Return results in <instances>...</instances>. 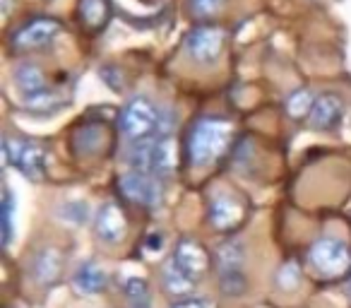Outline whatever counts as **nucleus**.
I'll return each mask as SVG.
<instances>
[{"label":"nucleus","instance_id":"nucleus-20","mask_svg":"<svg viewBox=\"0 0 351 308\" xmlns=\"http://www.w3.org/2000/svg\"><path fill=\"white\" fill-rule=\"evenodd\" d=\"M287 113L291 118H296V121H301V118H306V116H311V111H313V106H315V97H313V92L311 89H306V87H301V89H296V92H291L287 97Z\"/></svg>","mask_w":351,"mask_h":308},{"label":"nucleus","instance_id":"nucleus-21","mask_svg":"<svg viewBox=\"0 0 351 308\" xmlns=\"http://www.w3.org/2000/svg\"><path fill=\"white\" fill-rule=\"evenodd\" d=\"M277 289L284 294H293L301 289V282H303V274H301V268H298L296 260H289L284 263L282 268L277 270Z\"/></svg>","mask_w":351,"mask_h":308},{"label":"nucleus","instance_id":"nucleus-5","mask_svg":"<svg viewBox=\"0 0 351 308\" xmlns=\"http://www.w3.org/2000/svg\"><path fill=\"white\" fill-rule=\"evenodd\" d=\"M226 32L217 25H200L186 36V49L197 63H212L224 49Z\"/></svg>","mask_w":351,"mask_h":308},{"label":"nucleus","instance_id":"nucleus-9","mask_svg":"<svg viewBox=\"0 0 351 308\" xmlns=\"http://www.w3.org/2000/svg\"><path fill=\"white\" fill-rule=\"evenodd\" d=\"M63 272V253L53 246L39 248L29 260V277L39 287H51Z\"/></svg>","mask_w":351,"mask_h":308},{"label":"nucleus","instance_id":"nucleus-29","mask_svg":"<svg viewBox=\"0 0 351 308\" xmlns=\"http://www.w3.org/2000/svg\"><path fill=\"white\" fill-rule=\"evenodd\" d=\"M161 246H164V236H161V234H149V236H147L145 248L149 250V253H159Z\"/></svg>","mask_w":351,"mask_h":308},{"label":"nucleus","instance_id":"nucleus-24","mask_svg":"<svg viewBox=\"0 0 351 308\" xmlns=\"http://www.w3.org/2000/svg\"><path fill=\"white\" fill-rule=\"evenodd\" d=\"M219 289L224 296H241V294H245V289H248V279H245L243 272H224L219 277Z\"/></svg>","mask_w":351,"mask_h":308},{"label":"nucleus","instance_id":"nucleus-8","mask_svg":"<svg viewBox=\"0 0 351 308\" xmlns=\"http://www.w3.org/2000/svg\"><path fill=\"white\" fill-rule=\"evenodd\" d=\"M94 234L99 241L108 246H118L128 236V217L118 202H106L99 207L97 220H94Z\"/></svg>","mask_w":351,"mask_h":308},{"label":"nucleus","instance_id":"nucleus-23","mask_svg":"<svg viewBox=\"0 0 351 308\" xmlns=\"http://www.w3.org/2000/svg\"><path fill=\"white\" fill-rule=\"evenodd\" d=\"M104 142H106V132L99 126H87L75 135V147L80 152H99Z\"/></svg>","mask_w":351,"mask_h":308},{"label":"nucleus","instance_id":"nucleus-13","mask_svg":"<svg viewBox=\"0 0 351 308\" xmlns=\"http://www.w3.org/2000/svg\"><path fill=\"white\" fill-rule=\"evenodd\" d=\"M341 118V102L335 94H322L315 99V106H313L311 116H308V126L313 130H330L339 123Z\"/></svg>","mask_w":351,"mask_h":308},{"label":"nucleus","instance_id":"nucleus-6","mask_svg":"<svg viewBox=\"0 0 351 308\" xmlns=\"http://www.w3.org/2000/svg\"><path fill=\"white\" fill-rule=\"evenodd\" d=\"M121 191L128 200L137 202L142 207H156L161 202V196H164L159 178L142 171H128L121 178Z\"/></svg>","mask_w":351,"mask_h":308},{"label":"nucleus","instance_id":"nucleus-31","mask_svg":"<svg viewBox=\"0 0 351 308\" xmlns=\"http://www.w3.org/2000/svg\"><path fill=\"white\" fill-rule=\"evenodd\" d=\"M346 292H349V296H351V279H349V287H346Z\"/></svg>","mask_w":351,"mask_h":308},{"label":"nucleus","instance_id":"nucleus-11","mask_svg":"<svg viewBox=\"0 0 351 308\" xmlns=\"http://www.w3.org/2000/svg\"><path fill=\"white\" fill-rule=\"evenodd\" d=\"M171 258L178 263V268L186 270L193 279H200L210 268V253L205 250V246L195 239H181L176 246Z\"/></svg>","mask_w":351,"mask_h":308},{"label":"nucleus","instance_id":"nucleus-15","mask_svg":"<svg viewBox=\"0 0 351 308\" xmlns=\"http://www.w3.org/2000/svg\"><path fill=\"white\" fill-rule=\"evenodd\" d=\"M176 169V142L171 137H159L152 145V169L149 174L156 178L166 176Z\"/></svg>","mask_w":351,"mask_h":308},{"label":"nucleus","instance_id":"nucleus-7","mask_svg":"<svg viewBox=\"0 0 351 308\" xmlns=\"http://www.w3.org/2000/svg\"><path fill=\"white\" fill-rule=\"evenodd\" d=\"M60 32H63V25L58 20H53V17H36V20L27 22L22 29L15 32L12 46L17 51L41 49V46H49Z\"/></svg>","mask_w":351,"mask_h":308},{"label":"nucleus","instance_id":"nucleus-12","mask_svg":"<svg viewBox=\"0 0 351 308\" xmlns=\"http://www.w3.org/2000/svg\"><path fill=\"white\" fill-rule=\"evenodd\" d=\"M106 284H108V277H106V272H104V268L99 263H92V260L82 263L77 270H75V274H73L75 292L84 294V296L101 294L104 289H106Z\"/></svg>","mask_w":351,"mask_h":308},{"label":"nucleus","instance_id":"nucleus-14","mask_svg":"<svg viewBox=\"0 0 351 308\" xmlns=\"http://www.w3.org/2000/svg\"><path fill=\"white\" fill-rule=\"evenodd\" d=\"M195 282L197 279H193L186 270L178 268V263H176L173 258H169V263L161 268V287H164V292L169 294V296H176V298L188 296V294H193V289H195Z\"/></svg>","mask_w":351,"mask_h":308},{"label":"nucleus","instance_id":"nucleus-3","mask_svg":"<svg viewBox=\"0 0 351 308\" xmlns=\"http://www.w3.org/2000/svg\"><path fill=\"white\" fill-rule=\"evenodd\" d=\"M3 152H5V162L25 174L29 181H41L46 176V150L39 142L5 137Z\"/></svg>","mask_w":351,"mask_h":308},{"label":"nucleus","instance_id":"nucleus-30","mask_svg":"<svg viewBox=\"0 0 351 308\" xmlns=\"http://www.w3.org/2000/svg\"><path fill=\"white\" fill-rule=\"evenodd\" d=\"M10 8H12V0H3V15H10Z\"/></svg>","mask_w":351,"mask_h":308},{"label":"nucleus","instance_id":"nucleus-16","mask_svg":"<svg viewBox=\"0 0 351 308\" xmlns=\"http://www.w3.org/2000/svg\"><path fill=\"white\" fill-rule=\"evenodd\" d=\"M15 82L25 92V97H32V94H39L46 89V78L36 65H20L15 70Z\"/></svg>","mask_w":351,"mask_h":308},{"label":"nucleus","instance_id":"nucleus-2","mask_svg":"<svg viewBox=\"0 0 351 308\" xmlns=\"http://www.w3.org/2000/svg\"><path fill=\"white\" fill-rule=\"evenodd\" d=\"M308 260H311L313 270L320 272L327 279L344 277L351 268V253L339 239H330L322 236L308 250Z\"/></svg>","mask_w":351,"mask_h":308},{"label":"nucleus","instance_id":"nucleus-27","mask_svg":"<svg viewBox=\"0 0 351 308\" xmlns=\"http://www.w3.org/2000/svg\"><path fill=\"white\" fill-rule=\"evenodd\" d=\"M89 210L84 202H68V205L60 207V217L63 220H68L70 224H82L84 220H87Z\"/></svg>","mask_w":351,"mask_h":308},{"label":"nucleus","instance_id":"nucleus-1","mask_svg":"<svg viewBox=\"0 0 351 308\" xmlns=\"http://www.w3.org/2000/svg\"><path fill=\"white\" fill-rule=\"evenodd\" d=\"M234 126L221 118H200L188 135V159L193 167H207L229 150Z\"/></svg>","mask_w":351,"mask_h":308},{"label":"nucleus","instance_id":"nucleus-19","mask_svg":"<svg viewBox=\"0 0 351 308\" xmlns=\"http://www.w3.org/2000/svg\"><path fill=\"white\" fill-rule=\"evenodd\" d=\"M80 17L89 29H101L108 20L106 0H80Z\"/></svg>","mask_w":351,"mask_h":308},{"label":"nucleus","instance_id":"nucleus-17","mask_svg":"<svg viewBox=\"0 0 351 308\" xmlns=\"http://www.w3.org/2000/svg\"><path fill=\"white\" fill-rule=\"evenodd\" d=\"M123 294L130 308H152V289L145 277H128L123 284Z\"/></svg>","mask_w":351,"mask_h":308},{"label":"nucleus","instance_id":"nucleus-28","mask_svg":"<svg viewBox=\"0 0 351 308\" xmlns=\"http://www.w3.org/2000/svg\"><path fill=\"white\" fill-rule=\"evenodd\" d=\"M171 308H217V306H215V301H210V298L197 296V298H186V301L173 303Z\"/></svg>","mask_w":351,"mask_h":308},{"label":"nucleus","instance_id":"nucleus-25","mask_svg":"<svg viewBox=\"0 0 351 308\" xmlns=\"http://www.w3.org/2000/svg\"><path fill=\"white\" fill-rule=\"evenodd\" d=\"M224 5V0H191V12L197 20H205L219 12V8Z\"/></svg>","mask_w":351,"mask_h":308},{"label":"nucleus","instance_id":"nucleus-4","mask_svg":"<svg viewBox=\"0 0 351 308\" xmlns=\"http://www.w3.org/2000/svg\"><path fill=\"white\" fill-rule=\"evenodd\" d=\"M159 121H161V113L154 108V104L145 97H135L125 104L118 123H121V130L130 140L142 142V140H149L152 132L159 130Z\"/></svg>","mask_w":351,"mask_h":308},{"label":"nucleus","instance_id":"nucleus-18","mask_svg":"<svg viewBox=\"0 0 351 308\" xmlns=\"http://www.w3.org/2000/svg\"><path fill=\"white\" fill-rule=\"evenodd\" d=\"M245 260V250L239 241H229V244L219 246L217 250V263H219V272H241V265Z\"/></svg>","mask_w":351,"mask_h":308},{"label":"nucleus","instance_id":"nucleus-10","mask_svg":"<svg viewBox=\"0 0 351 308\" xmlns=\"http://www.w3.org/2000/svg\"><path fill=\"white\" fill-rule=\"evenodd\" d=\"M210 224L217 231H231L243 222L245 207L239 198L229 196V193H219V196L212 198L210 202Z\"/></svg>","mask_w":351,"mask_h":308},{"label":"nucleus","instance_id":"nucleus-26","mask_svg":"<svg viewBox=\"0 0 351 308\" xmlns=\"http://www.w3.org/2000/svg\"><path fill=\"white\" fill-rule=\"evenodd\" d=\"M12 212H15V205H12V193L5 191V198H3V244H10L12 239Z\"/></svg>","mask_w":351,"mask_h":308},{"label":"nucleus","instance_id":"nucleus-22","mask_svg":"<svg viewBox=\"0 0 351 308\" xmlns=\"http://www.w3.org/2000/svg\"><path fill=\"white\" fill-rule=\"evenodd\" d=\"M60 106H63L60 97L49 92V89H44V92H39V94H32V97H25V108L32 113H53V111H58Z\"/></svg>","mask_w":351,"mask_h":308}]
</instances>
